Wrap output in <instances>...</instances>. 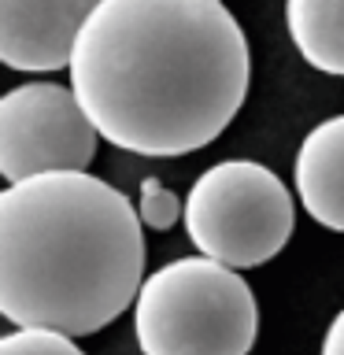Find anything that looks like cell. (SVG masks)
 Wrapping results in <instances>:
<instances>
[{"mask_svg": "<svg viewBox=\"0 0 344 355\" xmlns=\"http://www.w3.org/2000/svg\"><path fill=\"white\" fill-rule=\"evenodd\" d=\"M252 55L222 0H100L71 89L100 137L133 155L207 148L248 96Z\"/></svg>", "mask_w": 344, "mask_h": 355, "instance_id": "1", "label": "cell"}, {"mask_svg": "<svg viewBox=\"0 0 344 355\" xmlns=\"http://www.w3.org/2000/svg\"><path fill=\"white\" fill-rule=\"evenodd\" d=\"M137 207L89 171L37 174L0 193V315L19 329L85 337L137 304Z\"/></svg>", "mask_w": 344, "mask_h": 355, "instance_id": "2", "label": "cell"}, {"mask_svg": "<svg viewBox=\"0 0 344 355\" xmlns=\"http://www.w3.org/2000/svg\"><path fill=\"white\" fill-rule=\"evenodd\" d=\"M141 355H248L259 307L241 270L182 255L144 277L133 304Z\"/></svg>", "mask_w": 344, "mask_h": 355, "instance_id": "3", "label": "cell"}, {"mask_svg": "<svg viewBox=\"0 0 344 355\" xmlns=\"http://www.w3.org/2000/svg\"><path fill=\"white\" fill-rule=\"evenodd\" d=\"M296 207L285 182L255 159L207 166L185 196V233L200 255L230 270L270 263L293 237Z\"/></svg>", "mask_w": 344, "mask_h": 355, "instance_id": "4", "label": "cell"}, {"mask_svg": "<svg viewBox=\"0 0 344 355\" xmlns=\"http://www.w3.org/2000/svg\"><path fill=\"white\" fill-rule=\"evenodd\" d=\"M100 130L71 85L26 82L0 100V174L19 185L37 174L89 171Z\"/></svg>", "mask_w": 344, "mask_h": 355, "instance_id": "5", "label": "cell"}, {"mask_svg": "<svg viewBox=\"0 0 344 355\" xmlns=\"http://www.w3.org/2000/svg\"><path fill=\"white\" fill-rule=\"evenodd\" d=\"M100 0H0V60L11 71H71L78 33Z\"/></svg>", "mask_w": 344, "mask_h": 355, "instance_id": "6", "label": "cell"}, {"mask_svg": "<svg viewBox=\"0 0 344 355\" xmlns=\"http://www.w3.org/2000/svg\"><path fill=\"white\" fill-rule=\"evenodd\" d=\"M296 196L318 226L344 233V115L318 122L293 163Z\"/></svg>", "mask_w": 344, "mask_h": 355, "instance_id": "7", "label": "cell"}, {"mask_svg": "<svg viewBox=\"0 0 344 355\" xmlns=\"http://www.w3.org/2000/svg\"><path fill=\"white\" fill-rule=\"evenodd\" d=\"M285 26L315 71L344 78V0H285Z\"/></svg>", "mask_w": 344, "mask_h": 355, "instance_id": "8", "label": "cell"}, {"mask_svg": "<svg viewBox=\"0 0 344 355\" xmlns=\"http://www.w3.org/2000/svg\"><path fill=\"white\" fill-rule=\"evenodd\" d=\"M137 215H141V226H148L155 233H166V230L178 226V218H185V200H178V193H171L160 178H144Z\"/></svg>", "mask_w": 344, "mask_h": 355, "instance_id": "9", "label": "cell"}, {"mask_svg": "<svg viewBox=\"0 0 344 355\" xmlns=\"http://www.w3.org/2000/svg\"><path fill=\"white\" fill-rule=\"evenodd\" d=\"M0 355H85L74 337L55 329H11L0 337Z\"/></svg>", "mask_w": 344, "mask_h": 355, "instance_id": "10", "label": "cell"}, {"mask_svg": "<svg viewBox=\"0 0 344 355\" xmlns=\"http://www.w3.org/2000/svg\"><path fill=\"white\" fill-rule=\"evenodd\" d=\"M322 355H344V307L337 311V318L329 322L326 337H322Z\"/></svg>", "mask_w": 344, "mask_h": 355, "instance_id": "11", "label": "cell"}]
</instances>
